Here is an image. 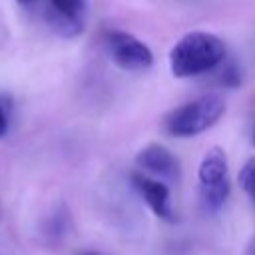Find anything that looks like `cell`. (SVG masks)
I'll use <instances>...</instances> for the list:
<instances>
[{
	"mask_svg": "<svg viewBox=\"0 0 255 255\" xmlns=\"http://www.w3.org/2000/svg\"><path fill=\"white\" fill-rule=\"evenodd\" d=\"M225 60V42L203 30L181 36L169 52V70L175 78H193L213 72Z\"/></svg>",
	"mask_w": 255,
	"mask_h": 255,
	"instance_id": "obj_1",
	"label": "cell"
},
{
	"mask_svg": "<svg viewBox=\"0 0 255 255\" xmlns=\"http://www.w3.org/2000/svg\"><path fill=\"white\" fill-rule=\"evenodd\" d=\"M225 114V102L217 94L189 100L163 118V129L171 137H193L213 128Z\"/></svg>",
	"mask_w": 255,
	"mask_h": 255,
	"instance_id": "obj_2",
	"label": "cell"
},
{
	"mask_svg": "<svg viewBox=\"0 0 255 255\" xmlns=\"http://www.w3.org/2000/svg\"><path fill=\"white\" fill-rule=\"evenodd\" d=\"M199 197L207 211H217L229 197V165L227 155L221 147H211L201 157L197 169Z\"/></svg>",
	"mask_w": 255,
	"mask_h": 255,
	"instance_id": "obj_3",
	"label": "cell"
},
{
	"mask_svg": "<svg viewBox=\"0 0 255 255\" xmlns=\"http://www.w3.org/2000/svg\"><path fill=\"white\" fill-rule=\"evenodd\" d=\"M104 48L112 62L128 72H141L153 64V54L147 44L124 30H108L104 34Z\"/></svg>",
	"mask_w": 255,
	"mask_h": 255,
	"instance_id": "obj_4",
	"label": "cell"
},
{
	"mask_svg": "<svg viewBox=\"0 0 255 255\" xmlns=\"http://www.w3.org/2000/svg\"><path fill=\"white\" fill-rule=\"evenodd\" d=\"M135 163L143 173L159 177V181H177L181 177L179 159L161 143H147L135 155Z\"/></svg>",
	"mask_w": 255,
	"mask_h": 255,
	"instance_id": "obj_5",
	"label": "cell"
},
{
	"mask_svg": "<svg viewBox=\"0 0 255 255\" xmlns=\"http://www.w3.org/2000/svg\"><path fill=\"white\" fill-rule=\"evenodd\" d=\"M131 185L135 187V191L141 195V199L147 203V207L163 221L167 223H175L177 215L171 207V197H169V187L155 179L149 177L145 173H131Z\"/></svg>",
	"mask_w": 255,
	"mask_h": 255,
	"instance_id": "obj_6",
	"label": "cell"
},
{
	"mask_svg": "<svg viewBox=\"0 0 255 255\" xmlns=\"http://www.w3.org/2000/svg\"><path fill=\"white\" fill-rule=\"evenodd\" d=\"M48 2H50L48 20L60 34L74 36L82 32L84 16H86V0H48Z\"/></svg>",
	"mask_w": 255,
	"mask_h": 255,
	"instance_id": "obj_7",
	"label": "cell"
},
{
	"mask_svg": "<svg viewBox=\"0 0 255 255\" xmlns=\"http://www.w3.org/2000/svg\"><path fill=\"white\" fill-rule=\"evenodd\" d=\"M217 68H219L217 80H219L221 86H225V88H237V86L241 84V70H239L237 62H233V60L225 62V60H223Z\"/></svg>",
	"mask_w": 255,
	"mask_h": 255,
	"instance_id": "obj_8",
	"label": "cell"
},
{
	"mask_svg": "<svg viewBox=\"0 0 255 255\" xmlns=\"http://www.w3.org/2000/svg\"><path fill=\"white\" fill-rule=\"evenodd\" d=\"M239 185L255 203V157H251L239 171Z\"/></svg>",
	"mask_w": 255,
	"mask_h": 255,
	"instance_id": "obj_9",
	"label": "cell"
},
{
	"mask_svg": "<svg viewBox=\"0 0 255 255\" xmlns=\"http://www.w3.org/2000/svg\"><path fill=\"white\" fill-rule=\"evenodd\" d=\"M8 131V116H6V108L0 104V137L6 135Z\"/></svg>",
	"mask_w": 255,
	"mask_h": 255,
	"instance_id": "obj_10",
	"label": "cell"
},
{
	"mask_svg": "<svg viewBox=\"0 0 255 255\" xmlns=\"http://www.w3.org/2000/svg\"><path fill=\"white\" fill-rule=\"evenodd\" d=\"M245 255H255V237L247 243V247H245Z\"/></svg>",
	"mask_w": 255,
	"mask_h": 255,
	"instance_id": "obj_11",
	"label": "cell"
},
{
	"mask_svg": "<svg viewBox=\"0 0 255 255\" xmlns=\"http://www.w3.org/2000/svg\"><path fill=\"white\" fill-rule=\"evenodd\" d=\"M80 255H102V253H96V251H86V253H80Z\"/></svg>",
	"mask_w": 255,
	"mask_h": 255,
	"instance_id": "obj_12",
	"label": "cell"
},
{
	"mask_svg": "<svg viewBox=\"0 0 255 255\" xmlns=\"http://www.w3.org/2000/svg\"><path fill=\"white\" fill-rule=\"evenodd\" d=\"M20 4H30V2H34V0H18Z\"/></svg>",
	"mask_w": 255,
	"mask_h": 255,
	"instance_id": "obj_13",
	"label": "cell"
},
{
	"mask_svg": "<svg viewBox=\"0 0 255 255\" xmlns=\"http://www.w3.org/2000/svg\"><path fill=\"white\" fill-rule=\"evenodd\" d=\"M253 145H255V128H253Z\"/></svg>",
	"mask_w": 255,
	"mask_h": 255,
	"instance_id": "obj_14",
	"label": "cell"
}]
</instances>
